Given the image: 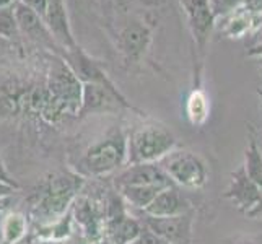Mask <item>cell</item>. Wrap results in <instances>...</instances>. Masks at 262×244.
<instances>
[{
    "instance_id": "obj_10",
    "label": "cell",
    "mask_w": 262,
    "mask_h": 244,
    "mask_svg": "<svg viewBox=\"0 0 262 244\" xmlns=\"http://www.w3.org/2000/svg\"><path fill=\"white\" fill-rule=\"evenodd\" d=\"M74 223H77L82 234L90 241L95 242L103 238V227H104V207L99 209V204L95 202L88 195H77L70 207Z\"/></svg>"
},
{
    "instance_id": "obj_32",
    "label": "cell",
    "mask_w": 262,
    "mask_h": 244,
    "mask_svg": "<svg viewBox=\"0 0 262 244\" xmlns=\"http://www.w3.org/2000/svg\"><path fill=\"white\" fill-rule=\"evenodd\" d=\"M15 204V197H5V198H0V213L5 212L7 209H10V207Z\"/></svg>"
},
{
    "instance_id": "obj_34",
    "label": "cell",
    "mask_w": 262,
    "mask_h": 244,
    "mask_svg": "<svg viewBox=\"0 0 262 244\" xmlns=\"http://www.w3.org/2000/svg\"><path fill=\"white\" fill-rule=\"evenodd\" d=\"M18 0H0V8H5V7H13Z\"/></svg>"
},
{
    "instance_id": "obj_17",
    "label": "cell",
    "mask_w": 262,
    "mask_h": 244,
    "mask_svg": "<svg viewBox=\"0 0 262 244\" xmlns=\"http://www.w3.org/2000/svg\"><path fill=\"white\" fill-rule=\"evenodd\" d=\"M142 230L143 225L137 216L122 213L104 220L103 238H106L111 244H132Z\"/></svg>"
},
{
    "instance_id": "obj_6",
    "label": "cell",
    "mask_w": 262,
    "mask_h": 244,
    "mask_svg": "<svg viewBox=\"0 0 262 244\" xmlns=\"http://www.w3.org/2000/svg\"><path fill=\"white\" fill-rule=\"evenodd\" d=\"M59 56L62 60L66 62L69 65V69L74 72V75L82 81V83H95V85H99V86H104L110 90L111 93H114L117 98L121 99H127L119 88L114 85V81L107 77V74L103 69V64L99 60L93 59L92 56H88V54L78 46L72 48V49H62L56 54Z\"/></svg>"
},
{
    "instance_id": "obj_3",
    "label": "cell",
    "mask_w": 262,
    "mask_h": 244,
    "mask_svg": "<svg viewBox=\"0 0 262 244\" xmlns=\"http://www.w3.org/2000/svg\"><path fill=\"white\" fill-rule=\"evenodd\" d=\"M178 139L166 125L147 122L127 134V165L158 163L168 153L176 150Z\"/></svg>"
},
{
    "instance_id": "obj_9",
    "label": "cell",
    "mask_w": 262,
    "mask_h": 244,
    "mask_svg": "<svg viewBox=\"0 0 262 244\" xmlns=\"http://www.w3.org/2000/svg\"><path fill=\"white\" fill-rule=\"evenodd\" d=\"M121 109L134 111L139 116H143L129 99H121L104 86L95 83H83L82 86V104L78 109V117H86L92 114H113Z\"/></svg>"
},
{
    "instance_id": "obj_15",
    "label": "cell",
    "mask_w": 262,
    "mask_h": 244,
    "mask_svg": "<svg viewBox=\"0 0 262 244\" xmlns=\"http://www.w3.org/2000/svg\"><path fill=\"white\" fill-rule=\"evenodd\" d=\"M42 21L46 23L54 39L62 49H72L78 44L75 41L74 31H72L64 0H46V10L42 15Z\"/></svg>"
},
{
    "instance_id": "obj_12",
    "label": "cell",
    "mask_w": 262,
    "mask_h": 244,
    "mask_svg": "<svg viewBox=\"0 0 262 244\" xmlns=\"http://www.w3.org/2000/svg\"><path fill=\"white\" fill-rule=\"evenodd\" d=\"M13 10L20 34L26 36L34 44H39V46L52 51V54H57L60 51V46L56 42L46 23L42 21V18L38 13H34L31 8L23 5L21 2H16L13 5Z\"/></svg>"
},
{
    "instance_id": "obj_5",
    "label": "cell",
    "mask_w": 262,
    "mask_h": 244,
    "mask_svg": "<svg viewBox=\"0 0 262 244\" xmlns=\"http://www.w3.org/2000/svg\"><path fill=\"white\" fill-rule=\"evenodd\" d=\"M82 86L83 83L74 75L66 62L52 54L46 77L49 98L64 106L72 116H77L82 104Z\"/></svg>"
},
{
    "instance_id": "obj_33",
    "label": "cell",
    "mask_w": 262,
    "mask_h": 244,
    "mask_svg": "<svg viewBox=\"0 0 262 244\" xmlns=\"http://www.w3.org/2000/svg\"><path fill=\"white\" fill-rule=\"evenodd\" d=\"M249 56H262V36H260V39L252 46L249 51H248Z\"/></svg>"
},
{
    "instance_id": "obj_13",
    "label": "cell",
    "mask_w": 262,
    "mask_h": 244,
    "mask_svg": "<svg viewBox=\"0 0 262 244\" xmlns=\"http://www.w3.org/2000/svg\"><path fill=\"white\" fill-rule=\"evenodd\" d=\"M151 42V30L143 21H130L117 36V46L127 62L139 64L145 57Z\"/></svg>"
},
{
    "instance_id": "obj_19",
    "label": "cell",
    "mask_w": 262,
    "mask_h": 244,
    "mask_svg": "<svg viewBox=\"0 0 262 244\" xmlns=\"http://www.w3.org/2000/svg\"><path fill=\"white\" fill-rule=\"evenodd\" d=\"M116 189V187H114ZM165 186H124L116 189L124 198L125 205H130L132 209L143 212L151 204V201L158 195L160 191H163Z\"/></svg>"
},
{
    "instance_id": "obj_29",
    "label": "cell",
    "mask_w": 262,
    "mask_h": 244,
    "mask_svg": "<svg viewBox=\"0 0 262 244\" xmlns=\"http://www.w3.org/2000/svg\"><path fill=\"white\" fill-rule=\"evenodd\" d=\"M225 244H260V242L254 238H249V236H234V238L228 239Z\"/></svg>"
},
{
    "instance_id": "obj_8",
    "label": "cell",
    "mask_w": 262,
    "mask_h": 244,
    "mask_svg": "<svg viewBox=\"0 0 262 244\" xmlns=\"http://www.w3.org/2000/svg\"><path fill=\"white\" fill-rule=\"evenodd\" d=\"M179 2L187 18V26L191 30L194 44L197 48V54L201 57L199 59V69L202 70V64H204L202 60L205 56L207 42H209L213 30L215 16L212 13L209 0H179Z\"/></svg>"
},
{
    "instance_id": "obj_21",
    "label": "cell",
    "mask_w": 262,
    "mask_h": 244,
    "mask_svg": "<svg viewBox=\"0 0 262 244\" xmlns=\"http://www.w3.org/2000/svg\"><path fill=\"white\" fill-rule=\"evenodd\" d=\"M245 171L252 183L262 189V151L256 142L254 135H249V143L245 150Z\"/></svg>"
},
{
    "instance_id": "obj_27",
    "label": "cell",
    "mask_w": 262,
    "mask_h": 244,
    "mask_svg": "<svg viewBox=\"0 0 262 244\" xmlns=\"http://www.w3.org/2000/svg\"><path fill=\"white\" fill-rule=\"evenodd\" d=\"M243 7H245L246 10H249L251 13L257 15L262 12V0H245Z\"/></svg>"
},
{
    "instance_id": "obj_31",
    "label": "cell",
    "mask_w": 262,
    "mask_h": 244,
    "mask_svg": "<svg viewBox=\"0 0 262 244\" xmlns=\"http://www.w3.org/2000/svg\"><path fill=\"white\" fill-rule=\"evenodd\" d=\"M57 244H92L90 242L83 234H80V236H74V234H72V236L69 238V239H66V241H62V242H57Z\"/></svg>"
},
{
    "instance_id": "obj_14",
    "label": "cell",
    "mask_w": 262,
    "mask_h": 244,
    "mask_svg": "<svg viewBox=\"0 0 262 244\" xmlns=\"http://www.w3.org/2000/svg\"><path fill=\"white\" fill-rule=\"evenodd\" d=\"M114 187L119 189L124 186H173L171 179L166 176L158 163H137L127 165L119 174L114 176Z\"/></svg>"
},
{
    "instance_id": "obj_28",
    "label": "cell",
    "mask_w": 262,
    "mask_h": 244,
    "mask_svg": "<svg viewBox=\"0 0 262 244\" xmlns=\"http://www.w3.org/2000/svg\"><path fill=\"white\" fill-rule=\"evenodd\" d=\"M16 191H18V189H15L13 186L4 183V181H0V198L12 197V195H15Z\"/></svg>"
},
{
    "instance_id": "obj_4",
    "label": "cell",
    "mask_w": 262,
    "mask_h": 244,
    "mask_svg": "<svg viewBox=\"0 0 262 244\" xmlns=\"http://www.w3.org/2000/svg\"><path fill=\"white\" fill-rule=\"evenodd\" d=\"M171 183L183 189H202L209 181V168L202 157L189 150H173L158 161Z\"/></svg>"
},
{
    "instance_id": "obj_24",
    "label": "cell",
    "mask_w": 262,
    "mask_h": 244,
    "mask_svg": "<svg viewBox=\"0 0 262 244\" xmlns=\"http://www.w3.org/2000/svg\"><path fill=\"white\" fill-rule=\"evenodd\" d=\"M132 244H168L165 239H161L158 234H155L153 231H150L148 228L143 227V230L140 231V234L137 236Z\"/></svg>"
},
{
    "instance_id": "obj_11",
    "label": "cell",
    "mask_w": 262,
    "mask_h": 244,
    "mask_svg": "<svg viewBox=\"0 0 262 244\" xmlns=\"http://www.w3.org/2000/svg\"><path fill=\"white\" fill-rule=\"evenodd\" d=\"M260 195L262 189L249 179L243 165L230 174L228 187L223 192V198H227L228 202H231L245 215L257 205V202L260 201Z\"/></svg>"
},
{
    "instance_id": "obj_2",
    "label": "cell",
    "mask_w": 262,
    "mask_h": 244,
    "mask_svg": "<svg viewBox=\"0 0 262 244\" xmlns=\"http://www.w3.org/2000/svg\"><path fill=\"white\" fill-rule=\"evenodd\" d=\"M125 163H127V134L122 125H114L82 153L77 161L75 173L82 178H101L125 166Z\"/></svg>"
},
{
    "instance_id": "obj_7",
    "label": "cell",
    "mask_w": 262,
    "mask_h": 244,
    "mask_svg": "<svg viewBox=\"0 0 262 244\" xmlns=\"http://www.w3.org/2000/svg\"><path fill=\"white\" fill-rule=\"evenodd\" d=\"M137 218L143 227L169 244H194V210L176 216H161V218L140 213Z\"/></svg>"
},
{
    "instance_id": "obj_26",
    "label": "cell",
    "mask_w": 262,
    "mask_h": 244,
    "mask_svg": "<svg viewBox=\"0 0 262 244\" xmlns=\"http://www.w3.org/2000/svg\"><path fill=\"white\" fill-rule=\"evenodd\" d=\"M18 2H21L23 5L31 8V10L34 13H38L41 18L44 15V10H46V0H18Z\"/></svg>"
},
{
    "instance_id": "obj_20",
    "label": "cell",
    "mask_w": 262,
    "mask_h": 244,
    "mask_svg": "<svg viewBox=\"0 0 262 244\" xmlns=\"http://www.w3.org/2000/svg\"><path fill=\"white\" fill-rule=\"evenodd\" d=\"M28 233V220L20 212L8 213L2 221V244H18Z\"/></svg>"
},
{
    "instance_id": "obj_16",
    "label": "cell",
    "mask_w": 262,
    "mask_h": 244,
    "mask_svg": "<svg viewBox=\"0 0 262 244\" xmlns=\"http://www.w3.org/2000/svg\"><path fill=\"white\" fill-rule=\"evenodd\" d=\"M191 210H194L192 204L189 202V198L183 192H181V189L173 184V186L165 187L163 191H160L158 195L151 201V204L140 213L161 218V216L183 215Z\"/></svg>"
},
{
    "instance_id": "obj_22",
    "label": "cell",
    "mask_w": 262,
    "mask_h": 244,
    "mask_svg": "<svg viewBox=\"0 0 262 244\" xmlns=\"http://www.w3.org/2000/svg\"><path fill=\"white\" fill-rule=\"evenodd\" d=\"M16 36H20V30H18L13 7L0 8V38L13 41Z\"/></svg>"
},
{
    "instance_id": "obj_25",
    "label": "cell",
    "mask_w": 262,
    "mask_h": 244,
    "mask_svg": "<svg viewBox=\"0 0 262 244\" xmlns=\"http://www.w3.org/2000/svg\"><path fill=\"white\" fill-rule=\"evenodd\" d=\"M0 181H4V183L13 186L15 189H18V191H20V189H21L20 183H18L16 179H13V178H12V174L8 173V169L5 168V163H4V160H2V158H0Z\"/></svg>"
},
{
    "instance_id": "obj_30",
    "label": "cell",
    "mask_w": 262,
    "mask_h": 244,
    "mask_svg": "<svg viewBox=\"0 0 262 244\" xmlns=\"http://www.w3.org/2000/svg\"><path fill=\"white\" fill-rule=\"evenodd\" d=\"M246 216L251 220H262V195H260V201L257 202V205L251 212H248Z\"/></svg>"
},
{
    "instance_id": "obj_18",
    "label": "cell",
    "mask_w": 262,
    "mask_h": 244,
    "mask_svg": "<svg viewBox=\"0 0 262 244\" xmlns=\"http://www.w3.org/2000/svg\"><path fill=\"white\" fill-rule=\"evenodd\" d=\"M210 116L209 96L202 86H192L191 93L186 99V117L195 127H202Z\"/></svg>"
},
{
    "instance_id": "obj_35",
    "label": "cell",
    "mask_w": 262,
    "mask_h": 244,
    "mask_svg": "<svg viewBox=\"0 0 262 244\" xmlns=\"http://www.w3.org/2000/svg\"><path fill=\"white\" fill-rule=\"evenodd\" d=\"M168 244H169V242H168Z\"/></svg>"
},
{
    "instance_id": "obj_1",
    "label": "cell",
    "mask_w": 262,
    "mask_h": 244,
    "mask_svg": "<svg viewBox=\"0 0 262 244\" xmlns=\"http://www.w3.org/2000/svg\"><path fill=\"white\" fill-rule=\"evenodd\" d=\"M85 178L77 173H57L42 183L38 192H34L30 204V218L38 227L62 218L69 210L77 195L82 192Z\"/></svg>"
},
{
    "instance_id": "obj_23",
    "label": "cell",
    "mask_w": 262,
    "mask_h": 244,
    "mask_svg": "<svg viewBox=\"0 0 262 244\" xmlns=\"http://www.w3.org/2000/svg\"><path fill=\"white\" fill-rule=\"evenodd\" d=\"M215 18H223L245 4V0H209Z\"/></svg>"
}]
</instances>
